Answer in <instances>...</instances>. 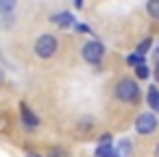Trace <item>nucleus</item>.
Segmentation results:
<instances>
[{
	"instance_id": "17",
	"label": "nucleus",
	"mask_w": 159,
	"mask_h": 157,
	"mask_svg": "<svg viewBox=\"0 0 159 157\" xmlns=\"http://www.w3.org/2000/svg\"><path fill=\"white\" fill-rule=\"evenodd\" d=\"M61 155V148H55L52 153H48V157H59Z\"/></svg>"
},
{
	"instance_id": "20",
	"label": "nucleus",
	"mask_w": 159,
	"mask_h": 157,
	"mask_svg": "<svg viewBox=\"0 0 159 157\" xmlns=\"http://www.w3.org/2000/svg\"><path fill=\"white\" fill-rule=\"evenodd\" d=\"M26 157H39V155H37V153H31V155H26Z\"/></svg>"
},
{
	"instance_id": "14",
	"label": "nucleus",
	"mask_w": 159,
	"mask_h": 157,
	"mask_svg": "<svg viewBox=\"0 0 159 157\" xmlns=\"http://www.w3.org/2000/svg\"><path fill=\"white\" fill-rule=\"evenodd\" d=\"M155 81L159 83V48L155 50Z\"/></svg>"
},
{
	"instance_id": "9",
	"label": "nucleus",
	"mask_w": 159,
	"mask_h": 157,
	"mask_svg": "<svg viewBox=\"0 0 159 157\" xmlns=\"http://www.w3.org/2000/svg\"><path fill=\"white\" fill-rule=\"evenodd\" d=\"M16 5H18V0H0V11L9 16L11 11H16Z\"/></svg>"
},
{
	"instance_id": "15",
	"label": "nucleus",
	"mask_w": 159,
	"mask_h": 157,
	"mask_svg": "<svg viewBox=\"0 0 159 157\" xmlns=\"http://www.w3.org/2000/svg\"><path fill=\"white\" fill-rule=\"evenodd\" d=\"M74 29H76L79 33H89V26H87V24H74Z\"/></svg>"
},
{
	"instance_id": "11",
	"label": "nucleus",
	"mask_w": 159,
	"mask_h": 157,
	"mask_svg": "<svg viewBox=\"0 0 159 157\" xmlns=\"http://www.w3.org/2000/svg\"><path fill=\"white\" fill-rule=\"evenodd\" d=\"M150 46H152V39H150V37H146L144 42H139V44H137V48H135V55H142V57H144V55L150 50Z\"/></svg>"
},
{
	"instance_id": "1",
	"label": "nucleus",
	"mask_w": 159,
	"mask_h": 157,
	"mask_svg": "<svg viewBox=\"0 0 159 157\" xmlns=\"http://www.w3.org/2000/svg\"><path fill=\"white\" fill-rule=\"evenodd\" d=\"M116 96L122 103H137L139 100V85L133 79H122L116 85Z\"/></svg>"
},
{
	"instance_id": "5",
	"label": "nucleus",
	"mask_w": 159,
	"mask_h": 157,
	"mask_svg": "<svg viewBox=\"0 0 159 157\" xmlns=\"http://www.w3.org/2000/svg\"><path fill=\"white\" fill-rule=\"evenodd\" d=\"M50 22H52V24H57L59 29H68V26H72V24L76 22V18H74L72 13L63 11V13H57V16H52V18H50Z\"/></svg>"
},
{
	"instance_id": "21",
	"label": "nucleus",
	"mask_w": 159,
	"mask_h": 157,
	"mask_svg": "<svg viewBox=\"0 0 159 157\" xmlns=\"http://www.w3.org/2000/svg\"><path fill=\"white\" fill-rule=\"evenodd\" d=\"M0 79H2V74H0Z\"/></svg>"
},
{
	"instance_id": "12",
	"label": "nucleus",
	"mask_w": 159,
	"mask_h": 157,
	"mask_svg": "<svg viewBox=\"0 0 159 157\" xmlns=\"http://www.w3.org/2000/svg\"><path fill=\"white\" fill-rule=\"evenodd\" d=\"M126 63H129V66H133V68H137V66H144V57H142V55H135V53H133V55H131V57L126 59Z\"/></svg>"
},
{
	"instance_id": "2",
	"label": "nucleus",
	"mask_w": 159,
	"mask_h": 157,
	"mask_svg": "<svg viewBox=\"0 0 159 157\" xmlns=\"http://www.w3.org/2000/svg\"><path fill=\"white\" fill-rule=\"evenodd\" d=\"M57 37L55 35H50V33H44V35H39L37 37V42H35V55L39 57V59H50L55 53H57Z\"/></svg>"
},
{
	"instance_id": "8",
	"label": "nucleus",
	"mask_w": 159,
	"mask_h": 157,
	"mask_svg": "<svg viewBox=\"0 0 159 157\" xmlns=\"http://www.w3.org/2000/svg\"><path fill=\"white\" fill-rule=\"evenodd\" d=\"M96 157H120V153L113 150L111 144H98V148H96Z\"/></svg>"
},
{
	"instance_id": "6",
	"label": "nucleus",
	"mask_w": 159,
	"mask_h": 157,
	"mask_svg": "<svg viewBox=\"0 0 159 157\" xmlns=\"http://www.w3.org/2000/svg\"><path fill=\"white\" fill-rule=\"evenodd\" d=\"M20 113H22V120H24V124H26L29 129H33V127H37V124H39L37 116L29 109V105H26V103H20Z\"/></svg>"
},
{
	"instance_id": "18",
	"label": "nucleus",
	"mask_w": 159,
	"mask_h": 157,
	"mask_svg": "<svg viewBox=\"0 0 159 157\" xmlns=\"http://www.w3.org/2000/svg\"><path fill=\"white\" fill-rule=\"evenodd\" d=\"M74 5H76V9H81L83 7V0H74Z\"/></svg>"
},
{
	"instance_id": "16",
	"label": "nucleus",
	"mask_w": 159,
	"mask_h": 157,
	"mask_svg": "<svg viewBox=\"0 0 159 157\" xmlns=\"http://www.w3.org/2000/svg\"><path fill=\"white\" fill-rule=\"evenodd\" d=\"M100 144H111V135H109V133H105V135L100 137Z\"/></svg>"
},
{
	"instance_id": "3",
	"label": "nucleus",
	"mask_w": 159,
	"mask_h": 157,
	"mask_svg": "<svg viewBox=\"0 0 159 157\" xmlns=\"http://www.w3.org/2000/svg\"><path fill=\"white\" fill-rule=\"evenodd\" d=\"M81 55H83V59L87 61V63H92V66H98L100 61H102V57H105V46L100 44V42H87L83 48H81Z\"/></svg>"
},
{
	"instance_id": "4",
	"label": "nucleus",
	"mask_w": 159,
	"mask_h": 157,
	"mask_svg": "<svg viewBox=\"0 0 159 157\" xmlns=\"http://www.w3.org/2000/svg\"><path fill=\"white\" fill-rule=\"evenodd\" d=\"M157 124H159L157 116L150 113V111H146V113H139V116H137V120H135V131H137L139 135H148V133H152V131L157 129Z\"/></svg>"
},
{
	"instance_id": "13",
	"label": "nucleus",
	"mask_w": 159,
	"mask_h": 157,
	"mask_svg": "<svg viewBox=\"0 0 159 157\" xmlns=\"http://www.w3.org/2000/svg\"><path fill=\"white\" fill-rule=\"evenodd\" d=\"M135 74H137V79H148V76H150V70H148V66L144 63V66H137V68H135Z\"/></svg>"
},
{
	"instance_id": "10",
	"label": "nucleus",
	"mask_w": 159,
	"mask_h": 157,
	"mask_svg": "<svg viewBox=\"0 0 159 157\" xmlns=\"http://www.w3.org/2000/svg\"><path fill=\"white\" fill-rule=\"evenodd\" d=\"M146 11H148V16H150V18L159 20V0H148Z\"/></svg>"
},
{
	"instance_id": "19",
	"label": "nucleus",
	"mask_w": 159,
	"mask_h": 157,
	"mask_svg": "<svg viewBox=\"0 0 159 157\" xmlns=\"http://www.w3.org/2000/svg\"><path fill=\"white\" fill-rule=\"evenodd\" d=\"M155 155H157V157H159V144H157V146H155Z\"/></svg>"
},
{
	"instance_id": "7",
	"label": "nucleus",
	"mask_w": 159,
	"mask_h": 157,
	"mask_svg": "<svg viewBox=\"0 0 159 157\" xmlns=\"http://www.w3.org/2000/svg\"><path fill=\"white\" fill-rule=\"evenodd\" d=\"M146 103H148V107L155 111V113H159V87H148V94H146Z\"/></svg>"
}]
</instances>
